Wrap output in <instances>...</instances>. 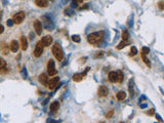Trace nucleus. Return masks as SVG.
Segmentation results:
<instances>
[{"label": "nucleus", "instance_id": "f257e3e1", "mask_svg": "<svg viewBox=\"0 0 164 123\" xmlns=\"http://www.w3.org/2000/svg\"><path fill=\"white\" fill-rule=\"evenodd\" d=\"M105 37V33L103 31H100V32H93L91 34L87 36V41L91 45H99L103 41Z\"/></svg>", "mask_w": 164, "mask_h": 123}, {"label": "nucleus", "instance_id": "f03ea898", "mask_svg": "<svg viewBox=\"0 0 164 123\" xmlns=\"http://www.w3.org/2000/svg\"><path fill=\"white\" fill-rule=\"evenodd\" d=\"M52 53H53L54 58L59 62H60L64 59V53H63V49H62L60 44L55 43L52 46Z\"/></svg>", "mask_w": 164, "mask_h": 123}, {"label": "nucleus", "instance_id": "7ed1b4c3", "mask_svg": "<svg viewBox=\"0 0 164 123\" xmlns=\"http://www.w3.org/2000/svg\"><path fill=\"white\" fill-rule=\"evenodd\" d=\"M43 44L41 41H39L38 43L36 44V46H35V49H34V56L36 58H39V56H41V54L43 53Z\"/></svg>", "mask_w": 164, "mask_h": 123}, {"label": "nucleus", "instance_id": "20e7f679", "mask_svg": "<svg viewBox=\"0 0 164 123\" xmlns=\"http://www.w3.org/2000/svg\"><path fill=\"white\" fill-rule=\"evenodd\" d=\"M47 72L49 74V76H53L58 73V71L55 70V66H54V62L52 60H49L48 61V64H47Z\"/></svg>", "mask_w": 164, "mask_h": 123}, {"label": "nucleus", "instance_id": "39448f33", "mask_svg": "<svg viewBox=\"0 0 164 123\" xmlns=\"http://www.w3.org/2000/svg\"><path fill=\"white\" fill-rule=\"evenodd\" d=\"M24 18H25V12H23V11H20V12H17L16 13L15 16H13V23L15 24H22L23 23V21H24Z\"/></svg>", "mask_w": 164, "mask_h": 123}, {"label": "nucleus", "instance_id": "423d86ee", "mask_svg": "<svg viewBox=\"0 0 164 123\" xmlns=\"http://www.w3.org/2000/svg\"><path fill=\"white\" fill-rule=\"evenodd\" d=\"M58 83H59V77H54V78H52V79H50L47 82V85L46 86L49 88V89H54V88L58 86Z\"/></svg>", "mask_w": 164, "mask_h": 123}, {"label": "nucleus", "instance_id": "0eeeda50", "mask_svg": "<svg viewBox=\"0 0 164 123\" xmlns=\"http://www.w3.org/2000/svg\"><path fill=\"white\" fill-rule=\"evenodd\" d=\"M88 70H89V69H86L84 73H77V74H74V75H73V77H72L73 81H76V82H79V81H81V80L83 79V77L85 76V74H86V72Z\"/></svg>", "mask_w": 164, "mask_h": 123}, {"label": "nucleus", "instance_id": "6e6552de", "mask_svg": "<svg viewBox=\"0 0 164 123\" xmlns=\"http://www.w3.org/2000/svg\"><path fill=\"white\" fill-rule=\"evenodd\" d=\"M108 93H109V89L106 87V86H101V87L99 88V90H97V94L102 97H107Z\"/></svg>", "mask_w": 164, "mask_h": 123}, {"label": "nucleus", "instance_id": "1a4fd4ad", "mask_svg": "<svg viewBox=\"0 0 164 123\" xmlns=\"http://www.w3.org/2000/svg\"><path fill=\"white\" fill-rule=\"evenodd\" d=\"M34 28L36 33H37V35H41V33H42V25H41V23L39 21H35Z\"/></svg>", "mask_w": 164, "mask_h": 123}, {"label": "nucleus", "instance_id": "9d476101", "mask_svg": "<svg viewBox=\"0 0 164 123\" xmlns=\"http://www.w3.org/2000/svg\"><path fill=\"white\" fill-rule=\"evenodd\" d=\"M9 47H10V50H11L12 53H17V50H18V47H20L18 42H17V40H12V41L10 42Z\"/></svg>", "mask_w": 164, "mask_h": 123}, {"label": "nucleus", "instance_id": "9b49d317", "mask_svg": "<svg viewBox=\"0 0 164 123\" xmlns=\"http://www.w3.org/2000/svg\"><path fill=\"white\" fill-rule=\"evenodd\" d=\"M41 42L43 44V46H49L52 43V37L51 36H45L42 38Z\"/></svg>", "mask_w": 164, "mask_h": 123}, {"label": "nucleus", "instance_id": "f8f14e48", "mask_svg": "<svg viewBox=\"0 0 164 123\" xmlns=\"http://www.w3.org/2000/svg\"><path fill=\"white\" fill-rule=\"evenodd\" d=\"M39 82L44 85V86H46L47 85V82H48V77H47V75L46 74H41L40 76H39Z\"/></svg>", "mask_w": 164, "mask_h": 123}, {"label": "nucleus", "instance_id": "ddd939ff", "mask_svg": "<svg viewBox=\"0 0 164 123\" xmlns=\"http://www.w3.org/2000/svg\"><path fill=\"white\" fill-rule=\"evenodd\" d=\"M21 48L23 50H26L28 48V41H27L26 37H21Z\"/></svg>", "mask_w": 164, "mask_h": 123}, {"label": "nucleus", "instance_id": "4468645a", "mask_svg": "<svg viewBox=\"0 0 164 123\" xmlns=\"http://www.w3.org/2000/svg\"><path fill=\"white\" fill-rule=\"evenodd\" d=\"M35 4L38 7H46L47 6V1L46 0H35Z\"/></svg>", "mask_w": 164, "mask_h": 123}, {"label": "nucleus", "instance_id": "2eb2a0df", "mask_svg": "<svg viewBox=\"0 0 164 123\" xmlns=\"http://www.w3.org/2000/svg\"><path fill=\"white\" fill-rule=\"evenodd\" d=\"M109 80L112 83L117 82V74H116V72H110L109 73Z\"/></svg>", "mask_w": 164, "mask_h": 123}, {"label": "nucleus", "instance_id": "dca6fc26", "mask_svg": "<svg viewBox=\"0 0 164 123\" xmlns=\"http://www.w3.org/2000/svg\"><path fill=\"white\" fill-rule=\"evenodd\" d=\"M59 108H60L59 103H58V102H53L51 105H50V111H51L52 113H55V112L59 110Z\"/></svg>", "mask_w": 164, "mask_h": 123}, {"label": "nucleus", "instance_id": "f3484780", "mask_svg": "<svg viewBox=\"0 0 164 123\" xmlns=\"http://www.w3.org/2000/svg\"><path fill=\"white\" fill-rule=\"evenodd\" d=\"M116 74H117V82H119V83H122V81L124 79V75H123V73H122V71H117L116 72Z\"/></svg>", "mask_w": 164, "mask_h": 123}, {"label": "nucleus", "instance_id": "a211bd4d", "mask_svg": "<svg viewBox=\"0 0 164 123\" xmlns=\"http://www.w3.org/2000/svg\"><path fill=\"white\" fill-rule=\"evenodd\" d=\"M116 97H117V100H118V101H123V100L126 97V93H125L124 91H119V92L117 93Z\"/></svg>", "mask_w": 164, "mask_h": 123}, {"label": "nucleus", "instance_id": "6ab92c4d", "mask_svg": "<svg viewBox=\"0 0 164 123\" xmlns=\"http://www.w3.org/2000/svg\"><path fill=\"white\" fill-rule=\"evenodd\" d=\"M127 44H128V42H127L126 40H123L122 42H120V43L118 44V46H117V49H122V48H123V47H125Z\"/></svg>", "mask_w": 164, "mask_h": 123}, {"label": "nucleus", "instance_id": "aec40b11", "mask_svg": "<svg viewBox=\"0 0 164 123\" xmlns=\"http://www.w3.org/2000/svg\"><path fill=\"white\" fill-rule=\"evenodd\" d=\"M142 59H143V61L145 62V64L147 65L148 67H151V63L150 61L147 59V56H146V54H144V53H142Z\"/></svg>", "mask_w": 164, "mask_h": 123}, {"label": "nucleus", "instance_id": "412c9836", "mask_svg": "<svg viewBox=\"0 0 164 123\" xmlns=\"http://www.w3.org/2000/svg\"><path fill=\"white\" fill-rule=\"evenodd\" d=\"M128 37H129V34H128L127 31H124V32L122 33V39H123V40H127Z\"/></svg>", "mask_w": 164, "mask_h": 123}, {"label": "nucleus", "instance_id": "4be33fe9", "mask_svg": "<svg viewBox=\"0 0 164 123\" xmlns=\"http://www.w3.org/2000/svg\"><path fill=\"white\" fill-rule=\"evenodd\" d=\"M5 66H6V62L4 61L3 59H1V58H0V69L5 68Z\"/></svg>", "mask_w": 164, "mask_h": 123}, {"label": "nucleus", "instance_id": "5701e85b", "mask_svg": "<svg viewBox=\"0 0 164 123\" xmlns=\"http://www.w3.org/2000/svg\"><path fill=\"white\" fill-rule=\"evenodd\" d=\"M138 53V49L135 48V47H131V49H130V55H135Z\"/></svg>", "mask_w": 164, "mask_h": 123}, {"label": "nucleus", "instance_id": "b1692460", "mask_svg": "<svg viewBox=\"0 0 164 123\" xmlns=\"http://www.w3.org/2000/svg\"><path fill=\"white\" fill-rule=\"evenodd\" d=\"M72 40L74 41V42H80V37L78 35H73L72 36Z\"/></svg>", "mask_w": 164, "mask_h": 123}, {"label": "nucleus", "instance_id": "393cba45", "mask_svg": "<svg viewBox=\"0 0 164 123\" xmlns=\"http://www.w3.org/2000/svg\"><path fill=\"white\" fill-rule=\"evenodd\" d=\"M142 51H143V53H144V54H148V53H149V51H150V49H149L148 47H143Z\"/></svg>", "mask_w": 164, "mask_h": 123}, {"label": "nucleus", "instance_id": "a878e982", "mask_svg": "<svg viewBox=\"0 0 164 123\" xmlns=\"http://www.w3.org/2000/svg\"><path fill=\"white\" fill-rule=\"evenodd\" d=\"M164 2L163 1H160V2H159V3H158V6H159V8L161 9V10H163L164 9Z\"/></svg>", "mask_w": 164, "mask_h": 123}, {"label": "nucleus", "instance_id": "bb28decb", "mask_svg": "<svg viewBox=\"0 0 164 123\" xmlns=\"http://www.w3.org/2000/svg\"><path fill=\"white\" fill-rule=\"evenodd\" d=\"M13 24H15V23H13V21H12V20H9L8 22H7V26H9V27H11Z\"/></svg>", "mask_w": 164, "mask_h": 123}, {"label": "nucleus", "instance_id": "cd10ccee", "mask_svg": "<svg viewBox=\"0 0 164 123\" xmlns=\"http://www.w3.org/2000/svg\"><path fill=\"white\" fill-rule=\"evenodd\" d=\"M3 31H4V27L2 26V25H0V34H2Z\"/></svg>", "mask_w": 164, "mask_h": 123}, {"label": "nucleus", "instance_id": "c85d7f7f", "mask_svg": "<svg viewBox=\"0 0 164 123\" xmlns=\"http://www.w3.org/2000/svg\"><path fill=\"white\" fill-rule=\"evenodd\" d=\"M148 114H149V115H153V114H154V109H152V110H150V112H149Z\"/></svg>", "mask_w": 164, "mask_h": 123}, {"label": "nucleus", "instance_id": "c756f323", "mask_svg": "<svg viewBox=\"0 0 164 123\" xmlns=\"http://www.w3.org/2000/svg\"><path fill=\"white\" fill-rule=\"evenodd\" d=\"M113 115V111H111V112H110V113H109V114L107 115V118H110V117H111V116H112Z\"/></svg>", "mask_w": 164, "mask_h": 123}, {"label": "nucleus", "instance_id": "7c9ffc66", "mask_svg": "<svg viewBox=\"0 0 164 123\" xmlns=\"http://www.w3.org/2000/svg\"><path fill=\"white\" fill-rule=\"evenodd\" d=\"M75 2H77V3H82L83 2V0H74Z\"/></svg>", "mask_w": 164, "mask_h": 123}]
</instances>
